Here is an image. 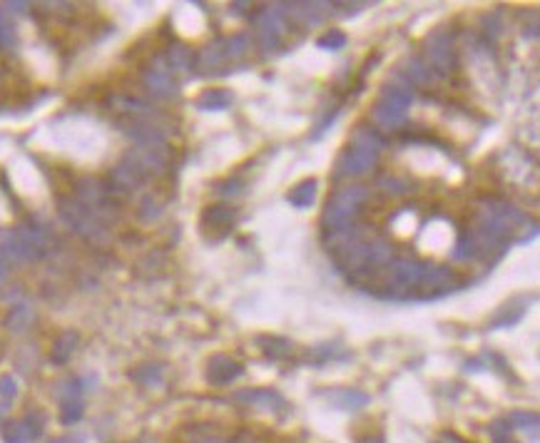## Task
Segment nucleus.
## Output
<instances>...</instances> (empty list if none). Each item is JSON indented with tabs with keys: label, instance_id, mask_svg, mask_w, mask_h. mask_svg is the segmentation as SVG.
<instances>
[{
	"label": "nucleus",
	"instance_id": "f257e3e1",
	"mask_svg": "<svg viewBox=\"0 0 540 443\" xmlns=\"http://www.w3.org/2000/svg\"><path fill=\"white\" fill-rule=\"evenodd\" d=\"M426 52H429V60L436 65V70H443V73H448V70H451V65H453V48H451V40H448V38H443V35H436V38H431Z\"/></svg>",
	"mask_w": 540,
	"mask_h": 443
}]
</instances>
